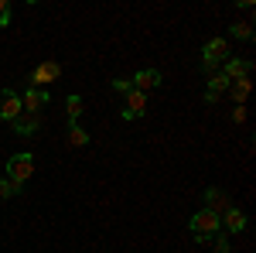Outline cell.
<instances>
[{"label":"cell","mask_w":256,"mask_h":253,"mask_svg":"<svg viewBox=\"0 0 256 253\" xmlns=\"http://www.w3.org/2000/svg\"><path fill=\"white\" fill-rule=\"evenodd\" d=\"M229 55H232V48H229V41H226V38H208L205 45H202V69L208 72V69L222 65Z\"/></svg>","instance_id":"6da1fadb"},{"label":"cell","mask_w":256,"mask_h":253,"mask_svg":"<svg viewBox=\"0 0 256 253\" xmlns=\"http://www.w3.org/2000/svg\"><path fill=\"white\" fill-rule=\"evenodd\" d=\"M34 175V154H28V151H20V154H10L7 161V178L24 188V181Z\"/></svg>","instance_id":"7a4b0ae2"},{"label":"cell","mask_w":256,"mask_h":253,"mask_svg":"<svg viewBox=\"0 0 256 253\" xmlns=\"http://www.w3.org/2000/svg\"><path fill=\"white\" fill-rule=\"evenodd\" d=\"M188 229H192V236H216V233H222V219L216 212H208V209H198L188 219Z\"/></svg>","instance_id":"3957f363"},{"label":"cell","mask_w":256,"mask_h":253,"mask_svg":"<svg viewBox=\"0 0 256 253\" xmlns=\"http://www.w3.org/2000/svg\"><path fill=\"white\" fill-rule=\"evenodd\" d=\"M52 103V96H48V89H24V96H20V106H24V113H31V117H41V110Z\"/></svg>","instance_id":"277c9868"},{"label":"cell","mask_w":256,"mask_h":253,"mask_svg":"<svg viewBox=\"0 0 256 253\" xmlns=\"http://www.w3.org/2000/svg\"><path fill=\"white\" fill-rule=\"evenodd\" d=\"M20 113H24V106H20L18 89H0V120L14 123V120H18Z\"/></svg>","instance_id":"5b68a950"},{"label":"cell","mask_w":256,"mask_h":253,"mask_svg":"<svg viewBox=\"0 0 256 253\" xmlns=\"http://www.w3.org/2000/svg\"><path fill=\"white\" fill-rule=\"evenodd\" d=\"M144 113H147V96H144V93H137V89H130V93H126V99H123L120 117L130 123V120H140Z\"/></svg>","instance_id":"8992f818"},{"label":"cell","mask_w":256,"mask_h":253,"mask_svg":"<svg viewBox=\"0 0 256 253\" xmlns=\"http://www.w3.org/2000/svg\"><path fill=\"white\" fill-rule=\"evenodd\" d=\"M222 76L229 79V82H236V79H250V76H253V62L229 55V59L222 62Z\"/></svg>","instance_id":"52a82bcc"},{"label":"cell","mask_w":256,"mask_h":253,"mask_svg":"<svg viewBox=\"0 0 256 253\" xmlns=\"http://www.w3.org/2000/svg\"><path fill=\"white\" fill-rule=\"evenodd\" d=\"M58 76H62V65H58V62H41L38 69L31 72V79H28V86H31V89H41L44 82H55Z\"/></svg>","instance_id":"ba28073f"},{"label":"cell","mask_w":256,"mask_h":253,"mask_svg":"<svg viewBox=\"0 0 256 253\" xmlns=\"http://www.w3.org/2000/svg\"><path fill=\"white\" fill-rule=\"evenodd\" d=\"M202 209H208V212H216V215H222L226 209H232V202H229V195L222 192V188H205L202 192Z\"/></svg>","instance_id":"9c48e42d"},{"label":"cell","mask_w":256,"mask_h":253,"mask_svg":"<svg viewBox=\"0 0 256 253\" xmlns=\"http://www.w3.org/2000/svg\"><path fill=\"white\" fill-rule=\"evenodd\" d=\"M130 86H134L137 93H144V96H147L150 89H160V72H158V69H140L137 76L130 79Z\"/></svg>","instance_id":"30bf717a"},{"label":"cell","mask_w":256,"mask_h":253,"mask_svg":"<svg viewBox=\"0 0 256 253\" xmlns=\"http://www.w3.org/2000/svg\"><path fill=\"white\" fill-rule=\"evenodd\" d=\"M218 219H222V229H226L229 236H232V233H242V229H246V212H242V209H236V205H232V209H226V212L218 215Z\"/></svg>","instance_id":"8fae6325"},{"label":"cell","mask_w":256,"mask_h":253,"mask_svg":"<svg viewBox=\"0 0 256 253\" xmlns=\"http://www.w3.org/2000/svg\"><path fill=\"white\" fill-rule=\"evenodd\" d=\"M10 127H14V134H18V137H31V134H38L41 117H31V113H20V117L14 120Z\"/></svg>","instance_id":"7c38bea8"},{"label":"cell","mask_w":256,"mask_h":253,"mask_svg":"<svg viewBox=\"0 0 256 253\" xmlns=\"http://www.w3.org/2000/svg\"><path fill=\"white\" fill-rule=\"evenodd\" d=\"M250 89H253V82H250V79H236V82L229 86L232 103H236V106H242V103H246V96H250Z\"/></svg>","instance_id":"4fadbf2b"},{"label":"cell","mask_w":256,"mask_h":253,"mask_svg":"<svg viewBox=\"0 0 256 253\" xmlns=\"http://www.w3.org/2000/svg\"><path fill=\"white\" fill-rule=\"evenodd\" d=\"M229 86H232V82L222 76V72H212V76H208V89H205V93H216V96H222V93H229Z\"/></svg>","instance_id":"5bb4252c"},{"label":"cell","mask_w":256,"mask_h":253,"mask_svg":"<svg viewBox=\"0 0 256 253\" xmlns=\"http://www.w3.org/2000/svg\"><path fill=\"white\" fill-rule=\"evenodd\" d=\"M89 144V130H82L79 123H68V147H86Z\"/></svg>","instance_id":"9a60e30c"},{"label":"cell","mask_w":256,"mask_h":253,"mask_svg":"<svg viewBox=\"0 0 256 253\" xmlns=\"http://www.w3.org/2000/svg\"><path fill=\"white\" fill-rule=\"evenodd\" d=\"M65 113H68V123H79V117H82V96L79 93H72V96L65 99Z\"/></svg>","instance_id":"2e32d148"},{"label":"cell","mask_w":256,"mask_h":253,"mask_svg":"<svg viewBox=\"0 0 256 253\" xmlns=\"http://www.w3.org/2000/svg\"><path fill=\"white\" fill-rule=\"evenodd\" d=\"M229 35L239 38V41H253V24H250V21H236V24L229 28Z\"/></svg>","instance_id":"e0dca14e"},{"label":"cell","mask_w":256,"mask_h":253,"mask_svg":"<svg viewBox=\"0 0 256 253\" xmlns=\"http://www.w3.org/2000/svg\"><path fill=\"white\" fill-rule=\"evenodd\" d=\"M212 246H216V253H232V239H229V233H216L212 236Z\"/></svg>","instance_id":"ac0fdd59"},{"label":"cell","mask_w":256,"mask_h":253,"mask_svg":"<svg viewBox=\"0 0 256 253\" xmlns=\"http://www.w3.org/2000/svg\"><path fill=\"white\" fill-rule=\"evenodd\" d=\"M20 195V185H14L10 178H0V198H14Z\"/></svg>","instance_id":"d6986e66"},{"label":"cell","mask_w":256,"mask_h":253,"mask_svg":"<svg viewBox=\"0 0 256 253\" xmlns=\"http://www.w3.org/2000/svg\"><path fill=\"white\" fill-rule=\"evenodd\" d=\"M10 18H14L10 0H0V28H10Z\"/></svg>","instance_id":"ffe728a7"},{"label":"cell","mask_w":256,"mask_h":253,"mask_svg":"<svg viewBox=\"0 0 256 253\" xmlns=\"http://www.w3.org/2000/svg\"><path fill=\"white\" fill-rule=\"evenodd\" d=\"M110 86H113V89H116V93H123V96H126V93H130V89H134V86H130V79H123V76L110 79Z\"/></svg>","instance_id":"44dd1931"},{"label":"cell","mask_w":256,"mask_h":253,"mask_svg":"<svg viewBox=\"0 0 256 253\" xmlns=\"http://www.w3.org/2000/svg\"><path fill=\"white\" fill-rule=\"evenodd\" d=\"M232 123H246V106H232Z\"/></svg>","instance_id":"7402d4cb"}]
</instances>
